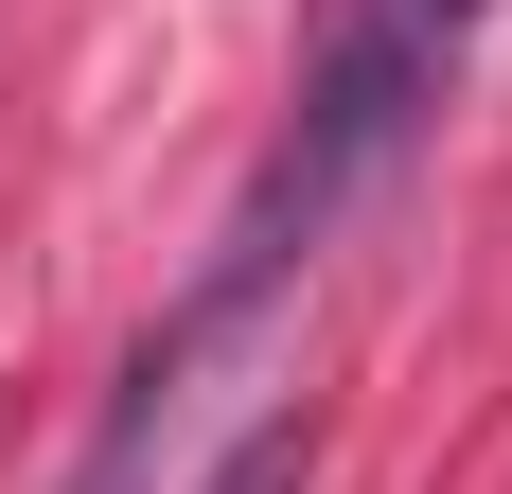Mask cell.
Here are the masks:
<instances>
[{
    "label": "cell",
    "mask_w": 512,
    "mask_h": 494,
    "mask_svg": "<svg viewBox=\"0 0 512 494\" xmlns=\"http://www.w3.org/2000/svg\"><path fill=\"white\" fill-rule=\"evenodd\" d=\"M301 477H318V424H248V442L212 459L195 494H301Z\"/></svg>",
    "instance_id": "6da1fadb"
}]
</instances>
